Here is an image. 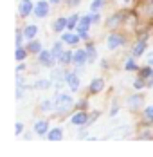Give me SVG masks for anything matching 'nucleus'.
<instances>
[{"label": "nucleus", "instance_id": "nucleus-1", "mask_svg": "<svg viewBox=\"0 0 153 157\" xmlns=\"http://www.w3.org/2000/svg\"><path fill=\"white\" fill-rule=\"evenodd\" d=\"M72 107V96L60 92V94L54 96V109L58 112H67V110Z\"/></svg>", "mask_w": 153, "mask_h": 157}, {"label": "nucleus", "instance_id": "nucleus-2", "mask_svg": "<svg viewBox=\"0 0 153 157\" xmlns=\"http://www.w3.org/2000/svg\"><path fill=\"white\" fill-rule=\"evenodd\" d=\"M65 83L72 89V92H76L79 89V78L76 72H65Z\"/></svg>", "mask_w": 153, "mask_h": 157}, {"label": "nucleus", "instance_id": "nucleus-3", "mask_svg": "<svg viewBox=\"0 0 153 157\" xmlns=\"http://www.w3.org/2000/svg\"><path fill=\"white\" fill-rule=\"evenodd\" d=\"M87 62H88L87 51H85V49H77L76 52H74V56H72V63H74V65H85Z\"/></svg>", "mask_w": 153, "mask_h": 157}, {"label": "nucleus", "instance_id": "nucleus-4", "mask_svg": "<svg viewBox=\"0 0 153 157\" xmlns=\"http://www.w3.org/2000/svg\"><path fill=\"white\" fill-rule=\"evenodd\" d=\"M122 42H124V40H122L121 34H110V36H108V49H110V51H115L117 47L122 45Z\"/></svg>", "mask_w": 153, "mask_h": 157}, {"label": "nucleus", "instance_id": "nucleus-5", "mask_svg": "<svg viewBox=\"0 0 153 157\" xmlns=\"http://www.w3.org/2000/svg\"><path fill=\"white\" fill-rule=\"evenodd\" d=\"M47 13H49V2H38L36 6H34V15L38 16V18H43V16H47Z\"/></svg>", "mask_w": 153, "mask_h": 157}, {"label": "nucleus", "instance_id": "nucleus-6", "mask_svg": "<svg viewBox=\"0 0 153 157\" xmlns=\"http://www.w3.org/2000/svg\"><path fill=\"white\" fill-rule=\"evenodd\" d=\"M54 56H52V52H49V51H42L40 52V62L43 63L45 67H52L54 65Z\"/></svg>", "mask_w": 153, "mask_h": 157}, {"label": "nucleus", "instance_id": "nucleus-7", "mask_svg": "<svg viewBox=\"0 0 153 157\" xmlns=\"http://www.w3.org/2000/svg\"><path fill=\"white\" fill-rule=\"evenodd\" d=\"M31 11H34L32 2H31V0H22V2H20V15H22V16H27Z\"/></svg>", "mask_w": 153, "mask_h": 157}, {"label": "nucleus", "instance_id": "nucleus-8", "mask_svg": "<svg viewBox=\"0 0 153 157\" xmlns=\"http://www.w3.org/2000/svg\"><path fill=\"white\" fill-rule=\"evenodd\" d=\"M34 132L38 134V136H45L47 132H49V123L47 121H36V125H34Z\"/></svg>", "mask_w": 153, "mask_h": 157}, {"label": "nucleus", "instance_id": "nucleus-9", "mask_svg": "<svg viewBox=\"0 0 153 157\" xmlns=\"http://www.w3.org/2000/svg\"><path fill=\"white\" fill-rule=\"evenodd\" d=\"M103 87H105V81H103V79L101 78H94V81L90 83V92L97 94V92L103 90Z\"/></svg>", "mask_w": 153, "mask_h": 157}, {"label": "nucleus", "instance_id": "nucleus-10", "mask_svg": "<svg viewBox=\"0 0 153 157\" xmlns=\"http://www.w3.org/2000/svg\"><path fill=\"white\" fill-rule=\"evenodd\" d=\"M70 121H72V125H85V123H87V121H88V116H87V114H85V112H79V114H76V116H72V119H70Z\"/></svg>", "mask_w": 153, "mask_h": 157}, {"label": "nucleus", "instance_id": "nucleus-11", "mask_svg": "<svg viewBox=\"0 0 153 157\" xmlns=\"http://www.w3.org/2000/svg\"><path fill=\"white\" fill-rule=\"evenodd\" d=\"M128 134H130V126L124 125V126H121V128H115V130H114L110 136H112V137H117V139H121V137L128 136Z\"/></svg>", "mask_w": 153, "mask_h": 157}, {"label": "nucleus", "instance_id": "nucleus-12", "mask_svg": "<svg viewBox=\"0 0 153 157\" xmlns=\"http://www.w3.org/2000/svg\"><path fill=\"white\" fill-rule=\"evenodd\" d=\"M79 40H81L79 34H74V33H67V34H63V42H67V44H70V45H76Z\"/></svg>", "mask_w": 153, "mask_h": 157}, {"label": "nucleus", "instance_id": "nucleus-13", "mask_svg": "<svg viewBox=\"0 0 153 157\" xmlns=\"http://www.w3.org/2000/svg\"><path fill=\"white\" fill-rule=\"evenodd\" d=\"M140 103H142V96H140V94H133L130 99H128V105H130L132 109H139V107H140Z\"/></svg>", "mask_w": 153, "mask_h": 157}, {"label": "nucleus", "instance_id": "nucleus-14", "mask_svg": "<svg viewBox=\"0 0 153 157\" xmlns=\"http://www.w3.org/2000/svg\"><path fill=\"white\" fill-rule=\"evenodd\" d=\"M36 33H38V27H36V25H27V27L24 29V36H25L27 40H32V38L36 36Z\"/></svg>", "mask_w": 153, "mask_h": 157}, {"label": "nucleus", "instance_id": "nucleus-15", "mask_svg": "<svg viewBox=\"0 0 153 157\" xmlns=\"http://www.w3.org/2000/svg\"><path fill=\"white\" fill-rule=\"evenodd\" d=\"M61 134H63V132H61V128H52V130L49 132V136H47V137H49V141H60Z\"/></svg>", "mask_w": 153, "mask_h": 157}, {"label": "nucleus", "instance_id": "nucleus-16", "mask_svg": "<svg viewBox=\"0 0 153 157\" xmlns=\"http://www.w3.org/2000/svg\"><path fill=\"white\" fill-rule=\"evenodd\" d=\"M50 52H52V56H54V58H58V60H60V56L63 54V44H61V42H56V44L52 45V51H50Z\"/></svg>", "mask_w": 153, "mask_h": 157}, {"label": "nucleus", "instance_id": "nucleus-17", "mask_svg": "<svg viewBox=\"0 0 153 157\" xmlns=\"http://www.w3.org/2000/svg\"><path fill=\"white\" fill-rule=\"evenodd\" d=\"M144 51H146V42L140 40V42H137V45L133 47V56H140V54H144Z\"/></svg>", "mask_w": 153, "mask_h": 157}, {"label": "nucleus", "instance_id": "nucleus-18", "mask_svg": "<svg viewBox=\"0 0 153 157\" xmlns=\"http://www.w3.org/2000/svg\"><path fill=\"white\" fill-rule=\"evenodd\" d=\"M67 25H69V18H58V20L54 22V29H56V31H63Z\"/></svg>", "mask_w": 153, "mask_h": 157}, {"label": "nucleus", "instance_id": "nucleus-19", "mask_svg": "<svg viewBox=\"0 0 153 157\" xmlns=\"http://www.w3.org/2000/svg\"><path fill=\"white\" fill-rule=\"evenodd\" d=\"M85 51H87V58H88V62L87 63H94V60H95V47H94L92 44H88Z\"/></svg>", "mask_w": 153, "mask_h": 157}, {"label": "nucleus", "instance_id": "nucleus-20", "mask_svg": "<svg viewBox=\"0 0 153 157\" xmlns=\"http://www.w3.org/2000/svg\"><path fill=\"white\" fill-rule=\"evenodd\" d=\"M40 109L43 110V112H50V110L54 109V99H45V101H42Z\"/></svg>", "mask_w": 153, "mask_h": 157}, {"label": "nucleus", "instance_id": "nucleus-21", "mask_svg": "<svg viewBox=\"0 0 153 157\" xmlns=\"http://www.w3.org/2000/svg\"><path fill=\"white\" fill-rule=\"evenodd\" d=\"M72 56H74L72 52H63L60 56V63L61 65H69V63L72 62Z\"/></svg>", "mask_w": 153, "mask_h": 157}, {"label": "nucleus", "instance_id": "nucleus-22", "mask_svg": "<svg viewBox=\"0 0 153 157\" xmlns=\"http://www.w3.org/2000/svg\"><path fill=\"white\" fill-rule=\"evenodd\" d=\"M140 78H142V79H144V78H150V79H153V69H151V65L140 71Z\"/></svg>", "mask_w": 153, "mask_h": 157}, {"label": "nucleus", "instance_id": "nucleus-23", "mask_svg": "<svg viewBox=\"0 0 153 157\" xmlns=\"http://www.w3.org/2000/svg\"><path fill=\"white\" fill-rule=\"evenodd\" d=\"M31 52H42V44L40 42H29V47H27Z\"/></svg>", "mask_w": 153, "mask_h": 157}, {"label": "nucleus", "instance_id": "nucleus-24", "mask_svg": "<svg viewBox=\"0 0 153 157\" xmlns=\"http://www.w3.org/2000/svg\"><path fill=\"white\" fill-rule=\"evenodd\" d=\"M92 24V16H83L81 18V22H79V27H85V29H88Z\"/></svg>", "mask_w": 153, "mask_h": 157}, {"label": "nucleus", "instance_id": "nucleus-25", "mask_svg": "<svg viewBox=\"0 0 153 157\" xmlns=\"http://www.w3.org/2000/svg\"><path fill=\"white\" fill-rule=\"evenodd\" d=\"M103 6H105V0H94V2H92V11H94V13H95V11H99V9H101V7H103Z\"/></svg>", "mask_w": 153, "mask_h": 157}, {"label": "nucleus", "instance_id": "nucleus-26", "mask_svg": "<svg viewBox=\"0 0 153 157\" xmlns=\"http://www.w3.org/2000/svg\"><path fill=\"white\" fill-rule=\"evenodd\" d=\"M77 20H79V16H77V15H72L70 18H69V25H67V27H69L70 31H72V29L77 25Z\"/></svg>", "mask_w": 153, "mask_h": 157}, {"label": "nucleus", "instance_id": "nucleus-27", "mask_svg": "<svg viewBox=\"0 0 153 157\" xmlns=\"http://www.w3.org/2000/svg\"><path fill=\"white\" fill-rule=\"evenodd\" d=\"M49 85H50V81L49 79H40V81H36V89H49Z\"/></svg>", "mask_w": 153, "mask_h": 157}, {"label": "nucleus", "instance_id": "nucleus-28", "mask_svg": "<svg viewBox=\"0 0 153 157\" xmlns=\"http://www.w3.org/2000/svg\"><path fill=\"white\" fill-rule=\"evenodd\" d=\"M77 34H79V38H81V40H87V38H88V29L79 27V29H77Z\"/></svg>", "mask_w": 153, "mask_h": 157}, {"label": "nucleus", "instance_id": "nucleus-29", "mask_svg": "<svg viewBox=\"0 0 153 157\" xmlns=\"http://www.w3.org/2000/svg\"><path fill=\"white\" fill-rule=\"evenodd\" d=\"M24 58H25V51H24V49H22V45H20V47L16 49V60H18V62H22Z\"/></svg>", "mask_w": 153, "mask_h": 157}, {"label": "nucleus", "instance_id": "nucleus-30", "mask_svg": "<svg viewBox=\"0 0 153 157\" xmlns=\"http://www.w3.org/2000/svg\"><path fill=\"white\" fill-rule=\"evenodd\" d=\"M144 116L150 119V123H153V105H151V107H148V109L144 110Z\"/></svg>", "mask_w": 153, "mask_h": 157}, {"label": "nucleus", "instance_id": "nucleus-31", "mask_svg": "<svg viewBox=\"0 0 153 157\" xmlns=\"http://www.w3.org/2000/svg\"><path fill=\"white\" fill-rule=\"evenodd\" d=\"M124 69H126V71H135V69H137V65H135V62H133V60H128V62H126V65H124Z\"/></svg>", "mask_w": 153, "mask_h": 157}, {"label": "nucleus", "instance_id": "nucleus-32", "mask_svg": "<svg viewBox=\"0 0 153 157\" xmlns=\"http://www.w3.org/2000/svg\"><path fill=\"white\" fill-rule=\"evenodd\" d=\"M119 18H121L119 15L112 16V18H110V22H108V27H114V25H117V24H119Z\"/></svg>", "mask_w": 153, "mask_h": 157}, {"label": "nucleus", "instance_id": "nucleus-33", "mask_svg": "<svg viewBox=\"0 0 153 157\" xmlns=\"http://www.w3.org/2000/svg\"><path fill=\"white\" fill-rule=\"evenodd\" d=\"M22 40H24V33H16V44H18V47L22 45Z\"/></svg>", "mask_w": 153, "mask_h": 157}, {"label": "nucleus", "instance_id": "nucleus-34", "mask_svg": "<svg viewBox=\"0 0 153 157\" xmlns=\"http://www.w3.org/2000/svg\"><path fill=\"white\" fill-rule=\"evenodd\" d=\"M146 13L153 15V0H150V2H148V6H146Z\"/></svg>", "mask_w": 153, "mask_h": 157}, {"label": "nucleus", "instance_id": "nucleus-35", "mask_svg": "<svg viewBox=\"0 0 153 157\" xmlns=\"http://www.w3.org/2000/svg\"><path fill=\"white\" fill-rule=\"evenodd\" d=\"M133 87H135V89H142V87H144V81H142V79H137V81L133 83Z\"/></svg>", "mask_w": 153, "mask_h": 157}, {"label": "nucleus", "instance_id": "nucleus-36", "mask_svg": "<svg viewBox=\"0 0 153 157\" xmlns=\"http://www.w3.org/2000/svg\"><path fill=\"white\" fill-rule=\"evenodd\" d=\"M16 83H18V87H22V85H24V76L18 74V76H16Z\"/></svg>", "mask_w": 153, "mask_h": 157}, {"label": "nucleus", "instance_id": "nucleus-37", "mask_svg": "<svg viewBox=\"0 0 153 157\" xmlns=\"http://www.w3.org/2000/svg\"><path fill=\"white\" fill-rule=\"evenodd\" d=\"M22 96H24V90H22V87H18V89H16V98L20 99Z\"/></svg>", "mask_w": 153, "mask_h": 157}, {"label": "nucleus", "instance_id": "nucleus-38", "mask_svg": "<svg viewBox=\"0 0 153 157\" xmlns=\"http://www.w3.org/2000/svg\"><path fill=\"white\" fill-rule=\"evenodd\" d=\"M22 130H24L22 123H16V134H22Z\"/></svg>", "mask_w": 153, "mask_h": 157}, {"label": "nucleus", "instance_id": "nucleus-39", "mask_svg": "<svg viewBox=\"0 0 153 157\" xmlns=\"http://www.w3.org/2000/svg\"><path fill=\"white\" fill-rule=\"evenodd\" d=\"M117 112H119V107H117V105H115V107H114V109L110 110V116H115V114H117Z\"/></svg>", "mask_w": 153, "mask_h": 157}, {"label": "nucleus", "instance_id": "nucleus-40", "mask_svg": "<svg viewBox=\"0 0 153 157\" xmlns=\"http://www.w3.org/2000/svg\"><path fill=\"white\" fill-rule=\"evenodd\" d=\"M92 22H99V15H92Z\"/></svg>", "mask_w": 153, "mask_h": 157}, {"label": "nucleus", "instance_id": "nucleus-41", "mask_svg": "<svg viewBox=\"0 0 153 157\" xmlns=\"http://www.w3.org/2000/svg\"><path fill=\"white\" fill-rule=\"evenodd\" d=\"M69 4L70 6H76V4H79V0H69Z\"/></svg>", "mask_w": 153, "mask_h": 157}, {"label": "nucleus", "instance_id": "nucleus-42", "mask_svg": "<svg viewBox=\"0 0 153 157\" xmlns=\"http://www.w3.org/2000/svg\"><path fill=\"white\" fill-rule=\"evenodd\" d=\"M148 63H150V65H151V67H153V54H151V56H150V58H148Z\"/></svg>", "mask_w": 153, "mask_h": 157}, {"label": "nucleus", "instance_id": "nucleus-43", "mask_svg": "<svg viewBox=\"0 0 153 157\" xmlns=\"http://www.w3.org/2000/svg\"><path fill=\"white\" fill-rule=\"evenodd\" d=\"M50 2H52V4H60V0H50Z\"/></svg>", "mask_w": 153, "mask_h": 157}]
</instances>
